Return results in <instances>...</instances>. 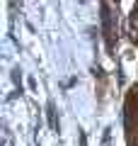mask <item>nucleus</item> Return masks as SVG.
<instances>
[{
    "label": "nucleus",
    "mask_w": 138,
    "mask_h": 146,
    "mask_svg": "<svg viewBox=\"0 0 138 146\" xmlns=\"http://www.w3.org/2000/svg\"><path fill=\"white\" fill-rule=\"evenodd\" d=\"M131 32H133V39H138V10L131 12Z\"/></svg>",
    "instance_id": "3"
},
{
    "label": "nucleus",
    "mask_w": 138,
    "mask_h": 146,
    "mask_svg": "<svg viewBox=\"0 0 138 146\" xmlns=\"http://www.w3.org/2000/svg\"><path fill=\"white\" fill-rule=\"evenodd\" d=\"M112 10H114V7L109 5V3H102V29H104V39H107L109 51L114 49V34H116V25H114Z\"/></svg>",
    "instance_id": "1"
},
{
    "label": "nucleus",
    "mask_w": 138,
    "mask_h": 146,
    "mask_svg": "<svg viewBox=\"0 0 138 146\" xmlns=\"http://www.w3.org/2000/svg\"><path fill=\"white\" fill-rule=\"evenodd\" d=\"M46 112H49V127L51 129H56V110H53V102H49V107H46Z\"/></svg>",
    "instance_id": "2"
}]
</instances>
